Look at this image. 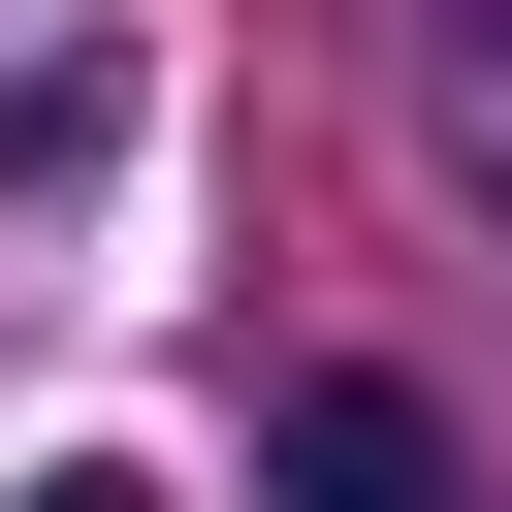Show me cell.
Masks as SVG:
<instances>
[{
    "label": "cell",
    "instance_id": "obj_3",
    "mask_svg": "<svg viewBox=\"0 0 512 512\" xmlns=\"http://www.w3.org/2000/svg\"><path fill=\"white\" fill-rule=\"evenodd\" d=\"M32 512H160V480H128V448H64V480H32Z\"/></svg>",
    "mask_w": 512,
    "mask_h": 512
},
{
    "label": "cell",
    "instance_id": "obj_1",
    "mask_svg": "<svg viewBox=\"0 0 512 512\" xmlns=\"http://www.w3.org/2000/svg\"><path fill=\"white\" fill-rule=\"evenodd\" d=\"M256 512H480V448H448L416 384H288V448H256Z\"/></svg>",
    "mask_w": 512,
    "mask_h": 512
},
{
    "label": "cell",
    "instance_id": "obj_2",
    "mask_svg": "<svg viewBox=\"0 0 512 512\" xmlns=\"http://www.w3.org/2000/svg\"><path fill=\"white\" fill-rule=\"evenodd\" d=\"M416 96H448V160H512V0H416Z\"/></svg>",
    "mask_w": 512,
    "mask_h": 512
}]
</instances>
